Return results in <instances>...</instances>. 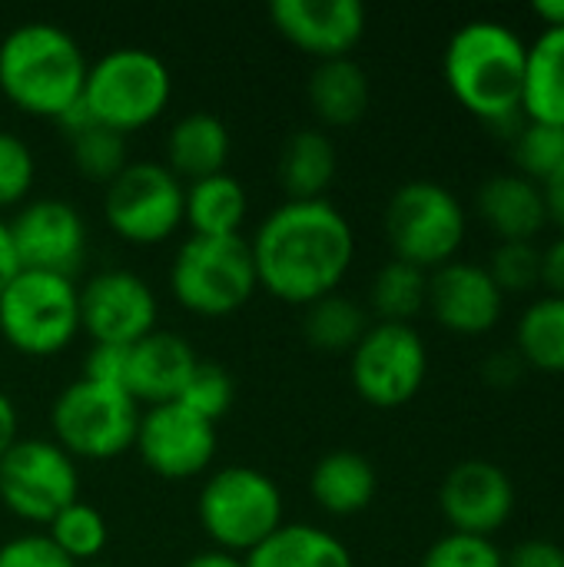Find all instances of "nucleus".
Returning a JSON list of instances; mask_svg holds the SVG:
<instances>
[{"label":"nucleus","instance_id":"8","mask_svg":"<svg viewBox=\"0 0 564 567\" xmlns=\"http://www.w3.org/2000/svg\"><path fill=\"white\" fill-rule=\"evenodd\" d=\"M50 429L73 462H110L136 445L140 405L123 389L80 375L53 399Z\"/></svg>","mask_w":564,"mask_h":567},{"label":"nucleus","instance_id":"13","mask_svg":"<svg viewBox=\"0 0 564 567\" xmlns=\"http://www.w3.org/2000/svg\"><path fill=\"white\" fill-rule=\"evenodd\" d=\"M216 425L199 419L180 402L153 405L140 415L136 429V452L143 465L166 478V482H183L193 475H203L213 458H216Z\"/></svg>","mask_w":564,"mask_h":567},{"label":"nucleus","instance_id":"4","mask_svg":"<svg viewBox=\"0 0 564 567\" xmlns=\"http://www.w3.org/2000/svg\"><path fill=\"white\" fill-rule=\"evenodd\" d=\"M196 515L213 548L236 558H246L286 525L279 485L249 465H226L213 472L199 488Z\"/></svg>","mask_w":564,"mask_h":567},{"label":"nucleus","instance_id":"32","mask_svg":"<svg viewBox=\"0 0 564 567\" xmlns=\"http://www.w3.org/2000/svg\"><path fill=\"white\" fill-rule=\"evenodd\" d=\"M70 156H73V166L80 176L103 183V186H110L130 163L126 136L103 123H93L83 133L70 136Z\"/></svg>","mask_w":564,"mask_h":567},{"label":"nucleus","instance_id":"3","mask_svg":"<svg viewBox=\"0 0 564 567\" xmlns=\"http://www.w3.org/2000/svg\"><path fill=\"white\" fill-rule=\"evenodd\" d=\"M86 70L73 33L50 20L20 23L0 40V90L30 116L57 120L83 96Z\"/></svg>","mask_w":564,"mask_h":567},{"label":"nucleus","instance_id":"1","mask_svg":"<svg viewBox=\"0 0 564 567\" xmlns=\"http://www.w3.org/2000/svg\"><path fill=\"white\" fill-rule=\"evenodd\" d=\"M259 286L289 306H309L339 289L352 259L356 233L329 199H286L249 239Z\"/></svg>","mask_w":564,"mask_h":567},{"label":"nucleus","instance_id":"20","mask_svg":"<svg viewBox=\"0 0 564 567\" xmlns=\"http://www.w3.org/2000/svg\"><path fill=\"white\" fill-rule=\"evenodd\" d=\"M229 130L216 113L196 110L180 116L166 133V169L180 183H196L226 173L229 163Z\"/></svg>","mask_w":564,"mask_h":567},{"label":"nucleus","instance_id":"11","mask_svg":"<svg viewBox=\"0 0 564 567\" xmlns=\"http://www.w3.org/2000/svg\"><path fill=\"white\" fill-rule=\"evenodd\" d=\"M0 502L10 515L47 528L80 502L76 462L53 439H17L0 458Z\"/></svg>","mask_w":564,"mask_h":567},{"label":"nucleus","instance_id":"39","mask_svg":"<svg viewBox=\"0 0 564 567\" xmlns=\"http://www.w3.org/2000/svg\"><path fill=\"white\" fill-rule=\"evenodd\" d=\"M126 359H130V346H93L86 352V359H83V379L123 389V382H126Z\"/></svg>","mask_w":564,"mask_h":567},{"label":"nucleus","instance_id":"37","mask_svg":"<svg viewBox=\"0 0 564 567\" xmlns=\"http://www.w3.org/2000/svg\"><path fill=\"white\" fill-rule=\"evenodd\" d=\"M33 176H37L33 150L20 136L0 130V209L20 206L30 196Z\"/></svg>","mask_w":564,"mask_h":567},{"label":"nucleus","instance_id":"42","mask_svg":"<svg viewBox=\"0 0 564 567\" xmlns=\"http://www.w3.org/2000/svg\"><path fill=\"white\" fill-rule=\"evenodd\" d=\"M545 193V206H548V219H555L564 229V163L542 183Z\"/></svg>","mask_w":564,"mask_h":567},{"label":"nucleus","instance_id":"38","mask_svg":"<svg viewBox=\"0 0 564 567\" xmlns=\"http://www.w3.org/2000/svg\"><path fill=\"white\" fill-rule=\"evenodd\" d=\"M0 567H76L47 535H20L0 545Z\"/></svg>","mask_w":564,"mask_h":567},{"label":"nucleus","instance_id":"28","mask_svg":"<svg viewBox=\"0 0 564 567\" xmlns=\"http://www.w3.org/2000/svg\"><path fill=\"white\" fill-rule=\"evenodd\" d=\"M366 332H369V316L349 296L329 292V296H322V299L306 306L302 336L319 352H332V355L352 352Z\"/></svg>","mask_w":564,"mask_h":567},{"label":"nucleus","instance_id":"16","mask_svg":"<svg viewBox=\"0 0 564 567\" xmlns=\"http://www.w3.org/2000/svg\"><path fill=\"white\" fill-rule=\"evenodd\" d=\"M439 508L459 535L489 538L512 518L515 485L495 462L469 458L442 478Z\"/></svg>","mask_w":564,"mask_h":567},{"label":"nucleus","instance_id":"26","mask_svg":"<svg viewBox=\"0 0 564 567\" xmlns=\"http://www.w3.org/2000/svg\"><path fill=\"white\" fill-rule=\"evenodd\" d=\"M246 189L236 176L216 173L186 186L183 223L189 236H239L246 223Z\"/></svg>","mask_w":564,"mask_h":567},{"label":"nucleus","instance_id":"18","mask_svg":"<svg viewBox=\"0 0 564 567\" xmlns=\"http://www.w3.org/2000/svg\"><path fill=\"white\" fill-rule=\"evenodd\" d=\"M439 326L459 336H482L495 329L502 319L505 296L489 276L485 266L475 262H445L429 276V302Z\"/></svg>","mask_w":564,"mask_h":567},{"label":"nucleus","instance_id":"41","mask_svg":"<svg viewBox=\"0 0 564 567\" xmlns=\"http://www.w3.org/2000/svg\"><path fill=\"white\" fill-rule=\"evenodd\" d=\"M542 282L552 296H564V233L542 252Z\"/></svg>","mask_w":564,"mask_h":567},{"label":"nucleus","instance_id":"10","mask_svg":"<svg viewBox=\"0 0 564 567\" xmlns=\"http://www.w3.org/2000/svg\"><path fill=\"white\" fill-rule=\"evenodd\" d=\"M183 206L186 183L156 159H130L103 193V216L110 229L136 246L170 239L183 226Z\"/></svg>","mask_w":564,"mask_h":567},{"label":"nucleus","instance_id":"44","mask_svg":"<svg viewBox=\"0 0 564 567\" xmlns=\"http://www.w3.org/2000/svg\"><path fill=\"white\" fill-rule=\"evenodd\" d=\"M20 272L17 252H13V239H10V226L0 219V292L10 286V279Z\"/></svg>","mask_w":564,"mask_h":567},{"label":"nucleus","instance_id":"47","mask_svg":"<svg viewBox=\"0 0 564 567\" xmlns=\"http://www.w3.org/2000/svg\"><path fill=\"white\" fill-rule=\"evenodd\" d=\"M535 13L542 17L545 27H564V0H539Z\"/></svg>","mask_w":564,"mask_h":567},{"label":"nucleus","instance_id":"24","mask_svg":"<svg viewBox=\"0 0 564 567\" xmlns=\"http://www.w3.org/2000/svg\"><path fill=\"white\" fill-rule=\"evenodd\" d=\"M369 73L352 60H322L309 76V106L329 126H352L369 110Z\"/></svg>","mask_w":564,"mask_h":567},{"label":"nucleus","instance_id":"23","mask_svg":"<svg viewBox=\"0 0 564 567\" xmlns=\"http://www.w3.org/2000/svg\"><path fill=\"white\" fill-rule=\"evenodd\" d=\"M339 153L329 133L306 126L286 136L279 150V183L286 199H326V189L336 179Z\"/></svg>","mask_w":564,"mask_h":567},{"label":"nucleus","instance_id":"25","mask_svg":"<svg viewBox=\"0 0 564 567\" xmlns=\"http://www.w3.org/2000/svg\"><path fill=\"white\" fill-rule=\"evenodd\" d=\"M243 561L246 567H356L352 551L316 525H283Z\"/></svg>","mask_w":564,"mask_h":567},{"label":"nucleus","instance_id":"36","mask_svg":"<svg viewBox=\"0 0 564 567\" xmlns=\"http://www.w3.org/2000/svg\"><path fill=\"white\" fill-rule=\"evenodd\" d=\"M419 567H505V555L492 545V538L452 532L422 555Z\"/></svg>","mask_w":564,"mask_h":567},{"label":"nucleus","instance_id":"14","mask_svg":"<svg viewBox=\"0 0 564 567\" xmlns=\"http://www.w3.org/2000/svg\"><path fill=\"white\" fill-rule=\"evenodd\" d=\"M80 329L93 346H133L156 329V296L130 269H103L80 289Z\"/></svg>","mask_w":564,"mask_h":567},{"label":"nucleus","instance_id":"27","mask_svg":"<svg viewBox=\"0 0 564 567\" xmlns=\"http://www.w3.org/2000/svg\"><path fill=\"white\" fill-rule=\"evenodd\" d=\"M522 113L564 126V27H545L529 47Z\"/></svg>","mask_w":564,"mask_h":567},{"label":"nucleus","instance_id":"31","mask_svg":"<svg viewBox=\"0 0 564 567\" xmlns=\"http://www.w3.org/2000/svg\"><path fill=\"white\" fill-rule=\"evenodd\" d=\"M47 538L80 567L103 555V548L110 542V528H106V518L80 498L47 525Z\"/></svg>","mask_w":564,"mask_h":567},{"label":"nucleus","instance_id":"35","mask_svg":"<svg viewBox=\"0 0 564 567\" xmlns=\"http://www.w3.org/2000/svg\"><path fill=\"white\" fill-rule=\"evenodd\" d=\"M489 276L505 292H525L542 282V252L532 243H502L489 259Z\"/></svg>","mask_w":564,"mask_h":567},{"label":"nucleus","instance_id":"21","mask_svg":"<svg viewBox=\"0 0 564 567\" xmlns=\"http://www.w3.org/2000/svg\"><path fill=\"white\" fill-rule=\"evenodd\" d=\"M482 219L502 236V243H532L548 223L545 193L522 173H502L482 183L479 189Z\"/></svg>","mask_w":564,"mask_h":567},{"label":"nucleus","instance_id":"46","mask_svg":"<svg viewBox=\"0 0 564 567\" xmlns=\"http://www.w3.org/2000/svg\"><path fill=\"white\" fill-rule=\"evenodd\" d=\"M183 567H246V561H243V558H236V555H229V551L209 548V551L193 555V558H189Z\"/></svg>","mask_w":564,"mask_h":567},{"label":"nucleus","instance_id":"40","mask_svg":"<svg viewBox=\"0 0 564 567\" xmlns=\"http://www.w3.org/2000/svg\"><path fill=\"white\" fill-rule=\"evenodd\" d=\"M505 567H564V548L545 538H532L512 548Z\"/></svg>","mask_w":564,"mask_h":567},{"label":"nucleus","instance_id":"33","mask_svg":"<svg viewBox=\"0 0 564 567\" xmlns=\"http://www.w3.org/2000/svg\"><path fill=\"white\" fill-rule=\"evenodd\" d=\"M515 163L532 183H545L564 163V126L529 120L515 133Z\"/></svg>","mask_w":564,"mask_h":567},{"label":"nucleus","instance_id":"15","mask_svg":"<svg viewBox=\"0 0 564 567\" xmlns=\"http://www.w3.org/2000/svg\"><path fill=\"white\" fill-rule=\"evenodd\" d=\"M20 269L70 276L86 256V223L80 209L66 199H30L7 223Z\"/></svg>","mask_w":564,"mask_h":567},{"label":"nucleus","instance_id":"34","mask_svg":"<svg viewBox=\"0 0 564 567\" xmlns=\"http://www.w3.org/2000/svg\"><path fill=\"white\" fill-rule=\"evenodd\" d=\"M233 395H236V385H233L229 372L223 365H216V362H203L199 359L193 379L186 382V389H183V395L176 402L186 405L189 412H196L199 419L216 425L229 412Z\"/></svg>","mask_w":564,"mask_h":567},{"label":"nucleus","instance_id":"5","mask_svg":"<svg viewBox=\"0 0 564 567\" xmlns=\"http://www.w3.org/2000/svg\"><path fill=\"white\" fill-rule=\"evenodd\" d=\"M259 289L249 239L239 236H189L180 243L170 266L173 299L206 319L233 316Z\"/></svg>","mask_w":564,"mask_h":567},{"label":"nucleus","instance_id":"2","mask_svg":"<svg viewBox=\"0 0 564 567\" xmlns=\"http://www.w3.org/2000/svg\"><path fill=\"white\" fill-rule=\"evenodd\" d=\"M529 43L499 20H469L449 37L442 73L452 96L489 123L522 113Z\"/></svg>","mask_w":564,"mask_h":567},{"label":"nucleus","instance_id":"7","mask_svg":"<svg viewBox=\"0 0 564 567\" xmlns=\"http://www.w3.org/2000/svg\"><path fill=\"white\" fill-rule=\"evenodd\" d=\"M80 332V289L70 276L20 269L0 292V336L30 359L63 352Z\"/></svg>","mask_w":564,"mask_h":567},{"label":"nucleus","instance_id":"30","mask_svg":"<svg viewBox=\"0 0 564 567\" xmlns=\"http://www.w3.org/2000/svg\"><path fill=\"white\" fill-rule=\"evenodd\" d=\"M519 355L542 369L564 372V296H545L519 319Z\"/></svg>","mask_w":564,"mask_h":567},{"label":"nucleus","instance_id":"48","mask_svg":"<svg viewBox=\"0 0 564 567\" xmlns=\"http://www.w3.org/2000/svg\"><path fill=\"white\" fill-rule=\"evenodd\" d=\"M80 567H110V565H100V561H90V565H80Z\"/></svg>","mask_w":564,"mask_h":567},{"label":"nucleus","instance_id":"12","mask_svg":"<svg viewBox=\"0 0 564 567\" xmlns=\"http://www.w3.org/2000/svg\"><path fill=\"white\" fill-rule=\"evenodd\" d=\"M352 389L376 409L409 405L429 375V349L406 322H376L349 352Z\"/></svg>","mask_w":564,"mask_h":567},{"label":"nucleus","instance_id":"43","mask_svg":"<svg viewBox=\"0 0 564 567\" xmlns=\"http://www.w3.org/2000/svg\"><path fill=\"white\" fill-rule=\"evenodd\" d=\"M17 425H20V419H17V409H13V399L0 389V458L10 452V445L17 442Z\"/></svg>","mask_w":564,"mask_h":567},{"label":"nucleus","instance_id":"9","mask_svg":"<svg viewBox=\"0 0 564 567\" xmlns=\"http://www.w3.org/2000/svg\"><path fill=\"white\" fill-rule=\"evenodd\" d=\"M386 236L396 259L439 269L452 262L465 239V209L449 186L412 179L402 183L386 206Z\"/></svg>","mask_w":564,"mask_h":567},{"label":"nucleus","instance_id":"29","mask_svg":"<svg viewBox=\"0 0 564 567\" xmlns=\"http://www.w3.org/2000/svg\"><path fill=\"white\" fill-rule=\"evenodd\" d=\"M369 302L379 316V322H406L416 319L425 302H429V272L402 262V259H389L369 289Z\"/></svg>","mask_w":564,"mask_h":567},{"label":"nucleus","instance_id":"45","mask_svg":"<svg viewBox=\"0 0 564 567\" xmlns=\"http://www.w3.org/2000/svg\"><path fill=\"white\" fill-rule=\"evenodd\" d=\"M485 372L495 385H512L522 372V362L515 355H495V359H489Z\"/></svg>","mask_w":564,"mask_h":567},{"label":"nucleus","instance_id":"17","mask_svg":"<svg viewBox=\"0 0 564 567\" xmlns=\"http://www.w3.org/2000/svg\"><path fill=\"white\" fill-rule=\"evenodd\" d=\"M269 20L319 63L349 56L366 33V7L359 0H273Z\"/></svg>","mask_w":564,"mask_h":567},{"label":"nucleus","instance_id":"6","mask_svg":"<svg viewBox=\"0 0 564 567\" xmlns=\"http://www.w3.org/2000/svg\"><path fill=\"white\" fill-rule=\"evenodd\" d=\"M173 96V76L163 56L146 47H116L90 63L83 100L96 123L133 133L163 116Z\"/></svg>","mask_w":564,"mask_h":567},{"label":"nucleus","instance_id":"22","mask_svg":"<svg viewBox=\"0 0 564 567\" xmlns=\"http://www.w3.org/2000/svg\"><path fill=\"white\" fill-rule=\"evenodd\" d=\"M376 492H379V475H376V465L362 452L336 449L312 465L309 495L322 512L336 518L366 512Z\"/></svg>","mask_w":564,"mask_h":567},{"label":"nucleus","instance_id":"19","mask_svg":"<svg viewBox=\"0 0 564 567\" xmlns=\"http://www.w3.org/2000/svg\"><path fill=\"white\" fill-rule=\"evenodd\" d=\"M196 365H199V355L183 336L153 329L150 336L130 346L123 389L136 405H146V409L166 405L183 395Z\"/></svg>","mask_w":564,"mask_h":567}]
</instances>
